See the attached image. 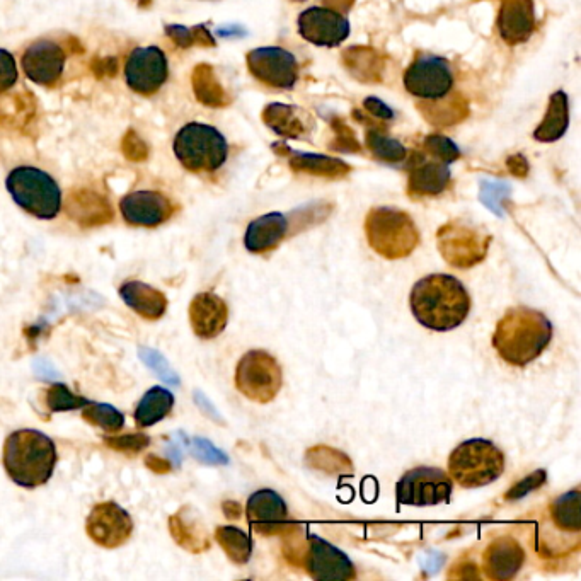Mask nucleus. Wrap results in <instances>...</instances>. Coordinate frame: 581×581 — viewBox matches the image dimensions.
I'll list each match as a JSON object with an SVG mask.
<instances>
[{
  "instance_id": "38",
  "label": "nucleus",
  "mask_w": 581,
  "mask_h": 581,
  "mask_svg": "<svg viewBox=\"0 0 581 581\" xmlns=\"http://www.w3.org/2000/svg\"><path fill=\"white\" fill-rule=\"evenodd\" d=\"M104 443L110 449L118 450L123 454L135 455L149 447L150 438L145 433H127V435H118V437H104Z\"/></svg>"
},
{
  "instance_id": "18",
  "label": "nucleus",
  "mask_w": 581,
  "mask_h": 581,
  "mask_svg": "<svg viewBox=\"0 0 581 581\" xmlns=\"http://www.w3.org/2000/svg\"><path fill=\"white\" fill-rule=\"evenodd\" d=\"M248 520L258 534H288L295 525L288 522V510L282 496L271 489L256 491L248 500Z\"/></svg>"
},
{
  "instance_id": "22",
  "label": "nucleus",
  "mask_w": 581,
  "mask_h": 581,
  "mask_svg": "<svg viewBox=\"0 0 581 581\" xmlns=\"http://www.w3.org/2000/svg\"><path fill=\"white\" fill-rule=\"evenodd\" d=\"M450 167L447 162L438 159H426L416 156L409 167V195L437 196L447 190L450 185Z\"/></svg>"
},
{
  "instance_id": "30",
  "label": "nucleus",
  "mask_w": 581,
  "mask_h": 581,
  "mask_svg": "<svg viewBox=\"0 0 581 581\" xmlns=\"http://www.w3.org/2000/svg\"><path fill=\"white\" fill-rule=\"evenodd\" d=\"M215 541L219 542V546L224 549L227 558L231 559L232 563L246 564L251 559L253 554V542L249 539L246 532H242L237 527L231 525H224L215 530Z\"/></svg>"
},
{
  "instance_id": "10",
  "label": "nucleus",
  "mask_w": 581,
  "mask_h": 581,
  "mask_svg": "<svg viewBox=\"0 0 581 581\" xmlns=\"http://www.w3.org/2000/svg\"><path fill=\"white\" fill-rule=\"evenodd\" d=\"M452 479L437 467H416L406 472L397 483L396 496L401 505L432 507L449 503Z\"/></svg>"
},
{
  "instance_id": "6",
  "label": "nucleus",
  "mask_w": 581,
  "mask_h": 581,
  "mask_svg": "<svg viewBox=\"0 0 581 581\" xmlns=\"http://www.w3.org/2000/svg\"><path fill=\"white\" fill-rule=\"evenodd\" d=\"M7 191L24 212L36 219L52 220L62 208V191L50 174L38 167L19 166L7 176Z\"/></svg>"
},
{
  "instance_id": "26",
  "label": "nucleus",
  "mask_w": 581,
  "mask_h": 581,
  "mask_svg": "<svg viewBox=\"0 0 581 581\" xmlns=\"http://www.w3.org/2000/svg\"><path fill=\"white\" fill-rule=\"evenodd\" d=\"M169 532L179 547L191 554H200L210 547L208 534L200 518L191 513V508H181L169 517Z\"/></svg>"
},
{
  "instance_id": "16",
  "label": "nucleus",
  "mask_w": 581,
  "mask_h": 581,
  "mask_svg": "<svg viewBox=\"0 0 581 581\" xmlns=\"http://www.w3.org/2000/svg\"><path fill=\"white\" fill-rule=\"evenodd\" d=\"M302 564L314 580H353L355 566L346 554L319 537H311L305 546Z\"/></svg>"
},
{
  "instance_id": "13",
  "label": "nucleus",
  "mask_w": 581,
  "mask_h": 581,
  "mask_svg": "<svg viewBox=\"0 0 581 581\" xmlns=\"http://www.w3.org/2000/svg\"><path fill=\"white\" fill-rule=\"evenodd\" d=\"M169 77L166 53L157 47L135 48L125 64L128 87L142 96L157 93Z\"/></svg>"
},
{
  "instance_id": "5",
  "label": "nucleus",
  "mask_w": 581,
  "mask_h": 581,
  "mask_svg": "<svg viewBox=\"0 0 581 581\" xmlns=\"http://www.w3.org/2000/svg\"><path fill=\"white\" fill-rule=\"evenodd\" d=\"M174 154L191 173H213L227 161L229 144L217 128L191 121L176 133Z\"/></svg>"
},
{
  "instance_id": "40",
  "label": "nucleus",
  "mask_w": 581,
  "mask_h": 581,
  "mask_svg": "<svg viewBox=\"0 0 581 581\" xmlns=\"http://www.w3.org/2000/svg\"><path fill=\"white\" fill-rule=\"evenodd\" d=\"M19 79L18 64L11 52L0 48V93L16 86Z\"/></svg>"
},
{
  "instance_id": "20",
  "label": "nucleus",
  "mask_w": 581,
  "mask_h": 581,
  "mask_svg": "<svg viewBox=\"0 0 581 581\" xmlns=\"http://www.w3.org/2000/svg\"><path fill=\"white\" fill-rule=\"evenodd\" d=\"M229 321V307L219 295L203 292L190 304V324L200 340L217 338Z\"/></svg>"
},
{
  "instance_id": "45",
  "label": "nucleus",
  "mask_w": 581,
  "mask_h": 581,
  "mask_svg": "<svg viewBox=\"0 0 581 581\" xmlns=\"http://www.w3.org/2000/svg\"><path fill=\"white\" fill-rule=\"evenodd\" d=\"M145 466L149 467L150 471L156 472V474H167L171 471V464L167 459H161L157 455H147L145 457Z\"/></svg>"
},
{
  "instance_id": "46",
  "label": "nucleus",
  "mask_w": 581,
  "mask_h": 581,
  "mask_svg": "<svg viewBox=\"0 0 581 581\" xmlns=\"http://www.w3.org/2000/svg\"><path fill=\"white\" fill-rule=\"evenodd\" d=\"M224 512L229 518L241 517V507H239L237 503H234V501H227V503H224Z\"/></svg>"
},
{
  "instance_id": "27",
  "label": "nucleus",
  "mask_w": 581,
  "mask_h": 581,
  "mask_svg": "<svg viewBox=\"0 0 581 581\" xmlns=\"http://www.w3.org/2000/svg\"><path fill=\"white\" fill-rule=\"evenodd\" d=\"M570 125V104L563 91L554 93L549 98L547 113L541 125L535 128L534 139L539 142H556L561 139Z\"/></svg>"
},
{
  "instance_id": "35",
  "label": "nucleus",
  "mask_w": 581,
  "mask_h": 581,
  "mask_svg": "<svg viewBox=\"0 0 581 581\" xmlns=\"http://www.w3.org/2000/svg\"><path fill=\"white\" fill-rule=\"evenodd\" d=\"M367 147L379 161L397 164L406 159V149L399 140L392 139L389 135L379 130H370L367 133Z\"/></svg>"
},
{
  "instance_id": "2",
  "label": "nucleus",
  "mask_w": 581,
  "mask_h": 581,
  "mask_svg": "<svg viewBox=\"0 0 581 581\" xmlns=\"http://www.w3.org/2000/svg\"><path fill=\"white\" fill-rule=\"evenodd\" d=\"M553 340V326L544 314L527 307H517L501 317L493 334V346L505 362L525 367Z\"/></svg>"
},
{
  "instance_id": "37",
  "label": "nucleus",
  "mask_w": 581,
  "mask_h": 581,
  "mask_svg": "<svg viewBox=\"0 0 581 581\" xmlns=\"http://www.w3.org/2000/svg\"><path fill=\"white\" fill-rule=\"evenodd\" d=\"M428 156L435 157L438 161L452 162L457 161L461 157V150L452 142V140L443 137V135H430L426 137L425 145H423Z\"/></svg>"
},
{
  "instance_id": "28",
  "label": "nucleus",
  "mask_w": 581,
  "mask_h": 581,
  "mask_svg": "<svg viewBox=\"0 0 581 581\" xmlns=\"http://www.w3.org/2000/svg\"><path fill=\"white\" fill-rule=\"evenodd\" d=\"M173 406V392L167 391L164 387H152L145 392V396L140 399L139 406L135 409V423L140 428L154 426L173 411Z\"/></svg>"
},
{
  "instance_id": "4",
  "label": "nucleus",
  "mask_w": 581,
  "mask_h": 581,
  "mask_svg": "<svg viewBox=\"0 0 581 581\" xmlns=\"http://www.w3.org/2000/svg\"><path fill=\"white\" fill-rule=\"evenodd\" d=\"M370 248L386 259L408 258L420 244V232L408 213L396 208H374L365 220Z\"/></svg>"
},
{
  "instance_id": "17",
  "label": "nucleus",
  "mask_w": 581,
  "mask_h": 581,
  "mask_svg": "<svg viewBox=\"0 0 581 581\" xmlns=\"http://www.w3.org/2000/svg\"><path fill=\"white\" fill-rule=\"evenodd\" d=\"M64 48L50 40H41L26 48L23 55V70L29 81L38 86H53L64 74Z\"/></svg>"
},
{
  "instance_id": "31",
  "label": "nucleus",
  "mask_w": 581,
  "mask_h": 581,
  "mask_svg": "<svg viewBox=\"0 0 581 581\" xmlns=\"http://www.w3.org/2000/svg\"><path fill=\"white\" fill-rule=\"evenodd\" d=\"M292 167L297 171L304 173L317 174V176H326V178H341L350 171V167L345 162L331 157L317 156V154H294V159L290 161Z\"/></svg>"
},
{
  "instance_id": "33",
  "label": "nucleus",
  "mask_w": 581,
  "mask_h": 581,
  "mask_svg": "<svg viewBox=\"0 0 581 581\" xmlns=\"http://www.w3.org/2000/svg\"><path fill=\"white\" fill-rule=\"evenodd\" d=\"M307 464L317 471H326L329 474H351L353 466L350 459L338 450L319 445L307 452Z\"/></svg>"
},
{
  "instance_id": "7",
  "label": "nucleus",
  "mask_w": 581,
  "mask_h": 581,
  "mask_svg": "<svg viewBox=\"0 0 581 581\" xmlns=\"http://www.w3.org/2000/svg\"><path fill=\"white\" fill-rule=\"evenodd\" d=\"M505 471V457L495 443L474 438L461 443L450 454L449 472L455 483L464 488H483L500 478Z\"/></svg>"
},
{
  "instance_id": "19",
  "label": "nucleus",
  "mask_w": 581,
  "mask_h": 581,
  "mask_svg": "<svg viewBox=\"0 0 581 581\" xmlns=\"http://www.w3.org/2000/svg\"><path fill=\"white\" fill-rule=\"evenodd\" d=\"M120 212L127 224L157 227L171 219L174 207L171 200L159 191H133L121 198Z\"/></svg>"
},
{
  "instance_id": "29",
  "label": "nucleus",
  "mask_w": 581,
  "mask_h": 581,
  "mask_svg": "<svg viewBox=\"0 0 581 581\" xmlns=\"http://www.w3.org/2000/svg\"><path fill=\"white\" fill-rule=\"evenodd\" d=\"M580 515V491L573 489L551 503L549 524L558 532L578 537L581 532Z\"/></svg>"
},
{
  "instance_id": "21",
  "label": "nucleus",
  "mask_w": 581,
  "mask_h": 581,
  "mask_svg": "<svg viewBox=\"0 0 581 581\" xmlns=\"http://www.w3.org/2000/svg\"><path fill=\"white\" fill-rule=\"evenodd\" d=\"M525 561L522 546L513 537H500L491 542L483 556V571L493 581L512 580Z\"/></svg>"
},
{
  "instance_id": "41",
  "label": "nucleus",
  "mask_w": 581,
  "mask_h": 581,
  "mask_svg": "<svg viewBox=\"0 0 581 581\" xmlns=\"http://www.w3.org/2000/svg\"><path fill=\"white\" fill-rule=\"evenodd\" d=\"M191 450L195 457H198L200 461L205 462V464H227L229 459L227 455L222 452V450L213 447L212 443L205 440V438H195L193 443H191Z\"/></svg>"
},
{
  "instance_id": "25",
  "label": "nucleus",
  "mask_w": 581,
  "mask_h": 581,
  "mask_svg": "<svg viewBox=\"0 0 581 581\" xmlns=\"http://www.w3.org/2000/svg\"><path fill=\"white\" fill-rule=\"evenodd\" d=\"M120 297L135 314L147 321H159L167 311V297L161 290L144 282H127L120 287Z\"/></svg>"
},
{
  "instance_id": "3",
  "label": "nucleus",
  "mask_w": 581,
  "mask_h": 581,
  "mask_svg": "<svg viewBox=\"0 0 581 581\" xmlns=\"http://www.w3.org/2000/svg\"><path fill=\"white\" fill-rule=\"evenodd\" d=\"M57 447L38 430H18L4 443L2 462L7 476L21 488L35 489L50 481L57 466Z\"/></svg>"
},
{
  "instance_id": "36",
  "label": "nucleus",
  "mask_w": 581,
  "mask_h": 581,
  "mask_svg": "<svg viewBox=\"0 0 581 581\" xmlns=\"http://www.w3.org/2000/svg\"><path fill=\"white\" fill-rule=\"evenodd\" d=\"M87 403H89L87 399L77 396L64 384H55V386L48 387L47 392H45V404L52 413L74 411V409L84 408Z\"/></svg>"
},
{
  "instance_id": "14",
  "label": "nucleus",
  "mask_w": 581,
  "mask_h": 581,
  "mask_svg": "<svg viewBox=\"0 0 581 581\" xmlns=\"http://www.w3.org/2000/svg\"><path fill=\"white\" fill-rule=\"evenodd\" d=\"M87 535L104 549H116L130 539L133 520L115 501H104L91 510L86 522Z\"/></svg>"
},
{
  "instance_id": "1",
  "label": "nucleus",
  "mask_w": 581,
  "mask_h": 581,
  "mask_svg": "<svg viewBox=\"0 0 581 581\" xmlns=\"http://www.w3.org/2000/svg\"><path fill=\"white\" fill-rule=\"evenodd\" d=\"M416 321L433 331L459 328L471 311L466 287L450 275H430L416 283L409 297Z\"/></svg>"
},
{
  "instance_id": "12",
  "label": "nucleus",
  "mask_w": 581,
  "mask_h": 581,
  "mask_svg": "<svg viewBox=\"0 0 581 581\" xmlns=\"http://www.w3.org/2000/svg\"><path fill=\"white\" fill-rule=\"evenodd\" d=\"M251 74L266 86L292 89L299 81V62L294 53L280 47H263L248 53Z\"/></svg>"
},
{
  "instance_id": "44",
  "label": "nucleus",
  "mask_w": 581,
  "mask_h": 581,
  "mask_svg": "<svg viewBox=\"0 0 581 581\" xmlns=\"http://www.w3.org/2000/svg\"><path fill=\"white\" fill-rule=\"evenodd\" d=\"M365 108L372 113V115L379 116V118H384V120H392L394 118V113H392L391 108L387 104L382 103L380 99L369 98L365 101Z\"/></svg>"
},
{
  "instance_id": "43",
  "label": "nucleus",
  "mask_w": 581,
  "mask_h": 581,
  "mask_svg": "<svg viewBox=\"0 0 581 581\" xmlns=\"http://www.w3.org/2000/svg\"><path fill=\"white\" fill-rule=\"evenodd\" d=\"M544 481H546V472L535 471L534 474H530L529 478L520 481L517 486H513V488L508 491L505 498H507V500H518V498H524L525 495H529V493H532L534 489L542 486Z\"/></svg>"
},
{
  "instance_id": "8",
  "label": "nucleus",
  "mask_w": 581,
  "mask_h": 581,
  "mask_svg": "<svg viewBox=\"0 0 581 581\" xmlns=\"http://www.w3.org/2000/svg\"><path fill=\"white\" fill-rule=\"evenodd\" d=\"M282 384V367L268 351H248L237 363V389L254 403H271L278 396Z\"/></svg>"
},
{
  "instance_id": "9",
  "label": "nucleus",
  "mask_w": 581,
  "mask_h": 581,
  "mask_svg": "<svg viewBox=\"0 0 581 581\" xmlns=\"http://www.w3.org/2000/svg\"><path fill=\"white\" fill-rule=\"evenodd\" d=\"M404 87L420 101H438L447 98L455 84V74L447 58L438 55H420L404 72Z\"/></svg>"
},
{
  "instance_id": "47",
  "label": "nucleus",
  "mask_w": 581,
  "mask_h": 581,
  "mask_svg": "<svg viewBox=\"0 0 581 581\" xmlns=\"http://www.w3.org/2000/svg\"><path fill=\"white\" fill-rule=\"evenodd\" d=\"M294 2H304V0H294Z\"/></svg>"
},
{
  "instance_id": "11",
  "label": "nucleus",
  "mask_w": 581,
  "mask_h": 581,
  "mask_svg": "<svg viewBox=\"0 0 581 581\" xmlns=\"http://www.w3.org/2000/svg\"><path fill=\"white\" fill-rule=\"evenodd\" d=\"M438 251L457 270L479 265L488 254L491 237L459 222L443 225L438 231Z\"/></svg>"
},
{
  "instance_id": "15",
  "label": "nucleus",
  "mask_w": 581,
  "mask_h": 581,
  "mask_svg": "<svg viewBox=\"0 0 581 581\" xmlns=\"http://www.w3.org/2000/svg\"><path fill=\"white\" fill-rule=\"evenodd\" d=\"M299 33L316 47L333 48L350 36V21L329 7H309L297 21Z\"/></svg>"
},
{
  "instance_id": "39",
  "label": "nucleus",
  "mask_w": 581,
  "mask_h": 581,
  "mask_svg": "<svg viewBox=\"0 0 581 581\" xmlns=\"http://www.w3.org/2000/svg\"><path fill=\"white\" fill-rule=\"evenodd\" d=\"M139 355L140 358H142V362H144L152 372H156L162 380H166L167 384L178 386V374L169 367L166 358L162 357L159 351L152 350V348H140Z\"/></svg>"
},
{
  "instance_id": "24",
  "label": "nucleus",
  "mask_w": 581,
  "mask_h": 581,
  "mask_svg": "<svg viewBox=\"0 0 581 581\" xmlns=\"http://www.w3.org/2000/svg\"><path fill=\"white\" fill-rule=\"evenodd\" d=\"M288 231V220L283 213H266L249 224L244 246L249 253L266 254L278 248Z\"/></svg>"
},
{
  "instance_id": "32",
  "label": "nucleus",
  "mask_w": 581,
  "mask_h": 581,
  "mask_svg": "<svg viewBox=\"0 0 581 581\" xmlns=\"http://www.w3.org/2000/svg\"><path fill=\"white\" fill-rule=\"evenodd\" d=\"M295 111L297 110L294 106H287V104H270L265 111L266 123L278 135L297 139L304 128H302V121L299 120Z\"/></svg>"
},
{
  "instance_id": "23",
  "label": "nucleus",
  "mask_w": 581,
  "mask_h": 581,
  "mask_svg": "<svg viewBox=\"0 0 581 581\" xmlns=\"http://www.w3.org/2000/svg\"><path fill=\"white\" fill-rule=\"evenodd\" d=\"M498 28L501 38L508 45H518L529 40L535 28L532 0H505L501 6Z\"/></svg>"
},
{
  "instance_id": "34",
  "label": "nucleus",
  "mask_w": 581,
  "mask_h": 581,
  "mask_svg": "<svg viewBox=\"0 0 581 581\" xmlns=\"http://www.w3.org/2000/svg\"><path fill=\"white\" fill-rule=\"evenodd\" d=\"M82 418L91 425L103 428L104 432H120L125 425V416L121 415L118 409L111 404L87 403L82 411Z\"/></svg>"
},
{
  "instance_id": "42",
  "label": "nucleus",
  "mask_w": 581,
  "mask_h": 581,
  "mask_svg": "<svg viewBox=\"0 0 581 581\" xmlns=\"http://www.w3.org/2000/svg\"><path fill=\"white\" fill-rule=\"evenodd\" d=\"M167 35L173 36L174 40L181 47H190L195 41H208L213 43L212 38L207 33V29L203 28H183V26H169L167 28Z\"/></svg>"
}]
</instances>
